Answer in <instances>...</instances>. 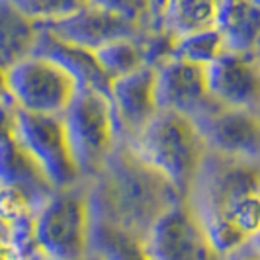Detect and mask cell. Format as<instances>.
<instances>
[{
    "label": "cell",
    "mask_w": 260,
    "mask_h": 260,
    "mask_svg": "<svg viewBox=\"0 0 260 260\" xmlns=\"http://www.w3.org/2000/svg\"><path fill=\"white\" fill-rule=\"evenodd\" d=\"M2 260H45L41 252H22L18 248L2 243Z\"/></svg>",
    "instance_id": "cell-24"
},
{
    "label": "cell",
    "mask_w": 260,
    "mask_h": 260,
    "mask_svg": "<svg viewBox=\"0 0 260 260\" xmlns=\"http://www.w3.org/2000/svg\"><path fill=\"white\" fill-rule=\"evenodd\" d=\"M221 260H260V248L254 245V241H250V243L239 247L233 252L225 254Z\"/></svg>",
    "instance_id": "cell-23"
},
{
    "label": "cell",
    "mask_w": 260,
    "mask_h": 260,
    "mask_svg": "<svg viewBox=\"0 0 260 260\" xmlns=\"http://www.w3.org/2000/svg\"><path fill=\"white\" fill-rule=\"evenodd\" d=\"M34 55L47 57L67 71L78 80L80 88H94V90L106 92L110 96L112 90V80L108 78L104 69L100 67L96 53L84 47H78L73 43H67L63 39L55 38L53 34L41 29V36L36 45Z\"/></svg>",
    "instance_id": "cell-15"
},
{
    "label": "cell",
    "mask_w": 260,
    "mask_h": 260,
    "mask_svg": "<svg viewBox=\"0 0 260 260\" xmlns=\"http://www.w3.org/2000/svg\"><path fill=\"white\" fill-rule=\"evenodd\" d=\"M151 260H221L192 204L184 200L169 209L145 239Z\"/></svg>",
    "instance_id": "cell-9"
},
{
    "label": "cell",
    "mask_w": 260,
    "mask_h": 260,
    "mask_svg": "<svg viewBox=\"0 0 260 260\" xmlns=\"http://www.w3.org/2000/svg\"><path fill=\"white\" fill-rule=\"evenodd\" d=\"M84 0H14V4L39 26L55 24L77 12Z\"/></svg>",
    "instance_id": "cell-22"
},
{
    "label": "cell",
    "mask_w": 260,
    "mask_h": 260,
    "mask_svg": "<svg viewBox=\"0 0 260 260\" xmlns=\"http://www.w3.org/2000/svg\"><path fill=\"white\" fill-rule=\"evenodd\" d=\"M90 184L94 219L147 239L155 223L176 204L180 192L127 143L116 147Z\"/></svg>",
    "instance_id": "cell-1"
},
{
    "label": "cell",
    "mask_w": 260,
    "mask_h": 260,
    "mask_svg": "<svg viewBox=\"0 0 260 260\" xmlns=\"http://www.w3.org/2000/svg\"><path fill=\"white\" fill-rule=\"evenodd\" d=\"M196 123L204 133L209 151L260 162V117L256 112L221 108Z\"/></svg>",
    "instance_id": "cell-13"
},
{
    "label": "cell",
    "mask_w": 260,
    "mask_h": 260,
    "mask_svg": "<svg viewBox=\"0 0 260 260\" xmlns=\"http://www.w3.org/2000/svg\"><path fill=\"white\" fill-rule=\"evenodd\" d=\"M94 53H96V59H98L100 67L104 69V73L112 82L147 67L143 45H141L139 38L119 39V41H114V43H108L104 47H100Z\"/></svg>",
    "instance_id": "cell-20"
},
{
    "label": "cell",
    "mask_w": 260,
    "mask_h": 260,
    "mask_svg": "<svg viewBox=\"0 0 260 260\" xmlns=\"http://www.w3.org/2000/svg\"><path fill=\"white\" fill-rule=\"evenodd\" d=\"M156 102L158 110L178 112L194 121L223 108L209 94L208 69L178 59L156 67Z\"/></svg>",
    "instance_id": "cell-10"
},
{
    "label": "cell",
    "mask_w": 260,
    "mask_h": 260,
    "mask_svg": "<svg viewBox=\"0 0 260 260\" xmlns=\"http://www.w3.org/2000/svg\"><path fill=\"white\" fill-rule=\"evenodd\" d=\"M225 53H227L225 39L215 27V29H208V31H200V34L188 36V38L176 39L172 59L208 69L217 59H221Z\"/></svg>",
    "instance_id": "cell-21"
},
{
    "label": "cell",
    "mask_w": 260,
    "mask_h": 260,
    "mask_svg": "<svg viewBox=\"0 0 260 260\" xmlns=\"http://www.w3.org/2000/svg\"><path fill=\"white\" fill-rule=\"evenodd\" d=\"M2 123L12 129L20 145L41 165L57 190L82 182L69 147L63 116H41L18 110L2 92Z\"/></svg>",
    "instance_id": "cell-6"
},
{
    "label": "cell",
    "mask_w": 260,
    "mask_h": 260,
    "mask_svg": "<svg viewBox=\"0 0 260 260\" xmlns=\"http://www.w3.org/2000/svg\"><path fill=\"white\" fill-rule=\"evenodd\" d=\"M127 145L158 170L184 200H188L209 153L206 137L194 119L169 110H160L143 133Z\"/></svg>",
    "instance_id": "cell-2"
},
{
    "label": "cell",
    "mask_w": 260,
    "mask_h": 260,
    "mask_svg": "<svg viewBox=\"0 0 260 260\" xmlns=\"http://www.w3.org/2000/svg\"><path fill=\"white\" fill-rule=\"evenodd\" d=\"M84 260H100V258H98V256H94V254H90L88 258H84Z\"/></svg>",
    "instance_id": "cell-26"
},
{
    "label": "cell",
    "mask_w": 260,
    "mask_h": 260,
    "mask_svg": "<svg viewBox=\"0 0 260 260\" xmlns=\"http://www.w3.org/2000/svg\"><path fill=\"white\" fill-rule=\"evenodd\" d=\"M250 194H260V162L209 151L188 202L202 221H211Z\"/></svg>",
    "instance_id": "cell-8"
},
{
    "label": "cell",
    "mask_w": 260,
    "mask_h": 260,
    "mask_svg": "<svg viewBox=\"0 0 260 260\" xmlns=\"http://www.w3.org/2000/svg\"><path fill=\"white\" fill-rule=\"evenodd\" d=\"M160 26L172 38L180 39L200 31L215 29L217 2L213 0H172L162 2Z\"/></svg>",
    "instance_id": "cell-18"
},
{
    "label": "cell",
    "mask_w": 260,
    "mask_h": 260,
    "mask_svg": "<svg viewBox=\"0 0 260 260\" xmlns=\"http://www.w3.org/2000/svg\"><path fill=\"white\" fill-rule=\"evenodd\" d=\"M254 245H256V247L260 248V235H258V237H256V239H254Z\"/></svg>",
    "instance_id": "cell-25"
},
{
    "label": "cell",
    "mask_w": 260,
    "mask_h": 260,
    "mask_svg": "<svg viewBox=\"0 0 260 260\" xmlns=\"http://www.w3.org/2000/svg\"><path fill=\"white\" fill-rule=\"evenodd\" d=\"M217 31L225 39L227 51L260 53V2L219 0Z\"/></svg>",
    "instance_id": "cell-16"
},
{
    "label": "cell",
    "mask_w": 260,
    "mask_h": 260,
    "mask_svg": "<svg viewBox=\"0 0 260 260\" xmlns=\"http://www.w3.org/2000/svg\"><path fill=\"white\" fill-rule=\"evenodd\" d=\"M41 26L22 12L14 0H0V59L2 71L31 57Z\"/></svg>",
    "instance_id": "cell-17"
},
{
    "label": "cell",
    "mask_w": 260,
    "mask_h": 260,
    "mask_svg": "<svg viewBox=\"0 0 260 260\" xmlns=\"http://www.w3.org/2000/svg\"><path fill=\"white\" fill-rule=\"evenodd\" d=\"M90 254L100 260H151L143 239L96 219L92 231Z\"/></svg>",
    "instance_id": "cell-19"
},
{
    "label": "cell",
    "mask_w": 260,
    "mask_h": 260,
    "mask_svg": "<svg viewBox=\"0 0 260 260\" xmlns=\"http://www.w3.org/2000/svg\"><path fill=\"white\" fill-rule=\"evenodd\" d=\"M110 100L121 143H131L160 112L156 102V69L143 67L137 73L112 82Z\"/></svg>",
    "instance_id": "cell-11"
},
{
    "label": "cell",
    "mask_w": 260,
    "mask_h": 260,
    "mask_svg": "<svg viewBox=\"0 0 260 260\" xmlns=\"http://www.w3.org/2000/svg\"><path fill=\"white\" fill-rule=\"evenodd\" d=\"M208 88L223 108L256 112L260 106V53L227 51L208 67Z\"/></svg>",
    "instance_id": "cell-12"
},
{
    "label": "cell",
    "mask_w": 260,
    "mask_h": 260,
    "mask_svg": "<svg viewBox=\"0 0 260 260\" xmlns=\"http://www.w3.org/2000/svg\"><path fill=\"white\" fill-rule=\"evenodd\" d=\"M63 121L80 176L82 180H92L119 145L110 96L94 88H80L63 114Z\"/></svg>",
    "instance_id": "cell-5"
},
{
    "label": "cell",
    "mask_w": 260,
    "mask_h": 260,
    "mask_svg": "<svg viewBox=\"0 0 260 260\" xmlns=\"http://www.w3.org/2000/svg\"><path fill=\"white\" fill-rule=\"evenodd\" d=\"M0 188H10L22 194L29 202V206L41 211L47 202L57 192L45 170L38 160L27 153L14 137L12 129L2 123V143H0Z\"/></svg>",
    "instance_id": "cell-14"
},
{
    "label": "cell",
    "mask_w": 260,
    "mask_h": 260,
    "mask_svg": "<svg viewBox=\"0 0 260 260\" xmlns=\"http://www.w3.org/2000/svg\"><path fill=\"white\" fill-rule=\"evenodd\" d=\"M80 84L65 67L31 55L2 71V92L18 110L41 116H63L77 98Z\"/></svg>",
    "instance_id": "cell-7"
},
{
    "label": "cell",
    "mask_w": 260,
    "mask_h": 260,
    "mask_svg": "<svg viewBox=\"0 0 260 260\" xmlns=\"http://www.w3.org/2000/svg\"><path fill=\"white\" fill-rule=\"evenodd\" d=\"M155 22V2H100L84 0L77 12L55 24L41 26L78 47L98 51L119 39L141 38Z\"/></svg>",
    "instance_id": "cell-4"
},
{
    "label": "cell",
    "mask_w": 260,
    "mask_h": 260,
    "mask_svg": "<svg viewBox=\"0 0 260 260\" xmlns=\"http://www.w3.org/2000/svg\"><path fill=\"white\" fill-rule=\"evenodd\" d=\"M94 209L86 180L57 190L36 217L34 237L45 260H84L90 256Z\"/></svg>",
    "instance_id": "cell-3"
},
{
    "label": "cell",
    "mask_w": 260,
    "mask_h": 260,
    "mask_svg": "<svg viewBox=\"0 0 260 260\" xmlns=\"http://www.w3.org/2000/svg\"><path fill=\"white\" fill-rule=\"evenodd\" d=\"M256 114H258V117H260V106H258V110H256Z\"/></svg>",
    "instance_id": "cell-27"
}]
</instances>
